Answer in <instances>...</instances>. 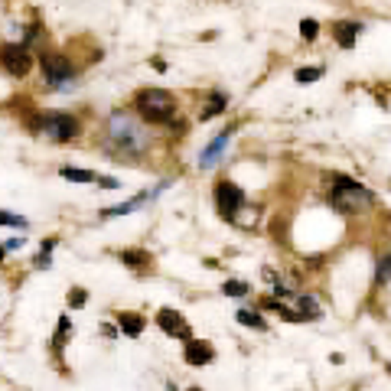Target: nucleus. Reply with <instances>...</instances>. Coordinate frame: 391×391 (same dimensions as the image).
Masks as SVG:
<instances>
[{"mask_svg": "<svg viewBox=\"0 0 391 391\" xmlns=\"http://www.w3.org/2000/svg\"><path fill=\"white\" fill-rule=\"evenodd\" d=\"M300 33H303V39H316L320 24H316V20H303V24H300Z\"/></svg>", "mask_w": 391, "mask_h": 391, "instance_id": "obj_19", "label": "nucleus"}, {"mask_svg": "<svg viewBox=\"0 0 391 391\" xmlns=\"http://www.w3.org/2000/svg\"><path fill=\"white\" fill-rule=\"evenodd\" d=\"M118 323H121V330L127 336H140V330H144V316L137 313H118Z\"/></svg>", "mask_w": 391, "mask_h": 391, "instance_id": "obj_13", "label": "nucleus"}, {"mask_svg": "<svg viewBox=\"0 0 391 391\" xmlns=\"http://www.w3.org/2000/svg\"><path fill=\"white\" fill-rule=\"evenodd\" d=\"M0 219H4V225H26L24 219H14V215H10V212H4V215H0Z\"/></svg>", "mask_w": 391, "mask_h": 391, "instance_id": "obj_21", "label": "nucleus"}, {"mask_svg": "<svg viewBox=\"0 0 391 391\" xmlns=\"http://www.w3.org/2000/svg\"><path fill=\"white\" fill-rule=\"evenodd\" d=\"M323 75V69L320 66H310V69H297V82L300 85H310V82H316V78Z\"/></svg>", "mask_w": 391, "mask_h": 391, "instance_id": "obj_18", "label": "nucleus"}, {"mask_svg": "<svg viewBox=\"0 0 391 391\" xmlns=\"http://www.w3.org/2000/svg\"><path fill=\"white\" fill-rule=\"evenodd\" d=\"M225 105H229V98H225V95H212V98H209V105L199 111V121H209V118L222 115V111H225Z\"/></svg>", "mask_w": 391, "mask_h": 391, "instance_id": "obj_14", "label": "nucleus"}, {"mask_svg": "<svg viewBox=\"0 0 391 391\" xmlns=\"http://www.w3.org/2000/svg\"><path fill=\"white\" fill-rule=\"evenodd\" d=\"M39 130L56 144H66V140L78 137V121L72 115H46L39 121Z\"/></svg>", "mask_w": 391, "mask_h": 391, "instance_id": "obj_4", "label": "nucleus"}, {"mask_svg": "<svg viewBox=\"0 0 391 391\" xmlns=\"http://www.w3.org/2000/svg\"><path fill=\"white\" fill-rule=\"evenodd\" d=\"M157 323H160L163 333H170V336H179V339H186V343H192V330H189V323L183 320V313H177V310H160V313H157Z\"/></svg>", "mask_w": 391, "mask_h": 391, "instance_id": "obj_7", "label": "nucleus"}, {"mask_svg": "<svg viewBox=\"0 0 391 391\" xmlns=\"http://www.w3.org/2000/svg\"><path fill=\"white\" fill-rule=\"evenodd\" d=\"M359 33H362V24H355V20H339V24L333 26V36H336V43L343 49H353Z\"/></svg>", "mask_w": 391, "mask_h": 391, "instance_id": "obj_11", "label": "nucleus"}, {"mask_svg": "<svg viewBox=\"0 0 391 391\" xmlns=\"http://www.w3.org/2000/svg\"><path fill=\"white\" fill-rule=\"evenodd\" d=\"M231 130L235 127H229V130H222V134H219V137L212 140V144L206 147V150H202V157H199V167L202 170H212L215 163H219V157H222V150H225V144H229L231 140Z\"/></svg>", "mask_w": 391, "mask_h": 391, "instance_id": "obj_9", "label": "nucleus"}, {"mask_svg": "<svg viewBox=\"0 0 391 391\" xmlns=\"http://www.w3.org/2000/svg\"><path fill=\"white\" fill-rule=\"evenodd\" d=\"M183 355H186V362H189V365H209V362L215 359V349H212L209 343H199V339H192V343H186Z\"/></svg>", "mask_w": 391, "mask_h": 391, "instance_id": "obj_10", "label": "nucleus"}, {"mask_svg": "<svg viewBox=\"0 0 391 391\" xmlns=\"http://www.w3.org/2000/svg\"><path fill=\"white\" fill-rule=\"evenodd\" d=\"M372 202H375V196L362 183L339 179V183L333 186V206L343 209V212H365V209H372Z\"/></svg>", "mask_w": 391, "mask_h": 391, "instance_id": "obj_3", "label": "nucleus"}, {"mask_svg": "<svg viewBox=\"0 0 391 391\" xmlns=\"http://www.w3.org/2000/svg\"><path fill=\"white\" fill-rule=\"evenodd\" d=\"M121 261L127 264L130 271H150V268H154V264H150L154 258H150L147 251H121Z\"/></svg>", "mask_w": 391, "mask_h": 391, "instance_id": "obj_12", "label": "nucleus"}, {"mask_svg": "<svg viewBox=\"0 0 391 391\" xmlns=\"http://www.w3.org/2000/svg\"><path fill=\"white\" fill-rule=\"evenodd\" d=\"M43 72L53 85H62L66 78H72V62L59 53H43Z\"/></svg>", "mask_w": 391, "mask_h": 391, "instance_id": "obj_6", "label": "nucleus"}, {"mask_svg": "<svg viewBox=\"0 0 391 391\" xmlns=\"http://www.w3.org/2000/svg\"><path fill=\"white\" fill-rule=\"evenodd\" d=\"M85 303V291H72V307H82Z\"/></svg>", "mask_w": 391, "mask_h": 391, "instance_id": "obj_22", "label": "nucleus"}, {"mask_svg": "<svg viewBox=\"0 0 391 391\" xmlns=\"http://www.w3.org/2000/svg\"><path fill=\"white\" fill-rule=\"evenodd\" d=\"M189 391H202V388H189Z\"/></svg>", "mask_w": 391, "mask_h": 391, "instance_id": "obj_24", "label": "nucleus"}, {"mask_svg": "<svg viewBox=\"0 0 391 391\" xmlns=\"http://www.w3.org/2000/svg\"><path fill=\"white\" fill-rule=\"evenodd\" d=\"M215 202H219V212H222L225 219H235L238 209L245 206V192L238 189L235 183H219L215 186Z\"/></svg>", "mask_w": 391, "mask_h": 391, "instance_id": "obj_5", "label": "nucleus"}, {"mask_svg": "<svg viewBox=\"0 0 391 391\" xmlns=\"http://www.w3.org/2000/svg\"><path fill=\"white\" fill-rule=\"evenodd\" d=\"M388 277H391V251L378 261V281H388Z\"/></svg>", "mask_w": 391, "mask_h": 391, "instance_id": "obj_20", "label": "nucleus"}, {"mask_svg": "<svg viewBox=\"0 0 391 391\" xmlns=\"http://www.w3.org/2000/svg\"><path fill=\"white\" fill-rule=\"evenodd\" d=\"M62 179H72V183H95V173H88V170H75V167H62L59 170Z\"/></svg>", "mask_w": 391, "mask_h": 391, "instance_id": "obj_15", "label": "nucleus"}, {"mask_svg": "<svg viewBox=\"0 0 391 391\" xmlns=\"http://www.w3.org/2000/svg\"><path fill=\"white\" fill-rule=\"evenodd\" d=\"M108 137H111V144H115L121 154H140L147 147L144 127L130 115H121V111H115L111 121H108Z\"/></svg>", "mask_w": 391, "mask_h": 391, "instance_id": "obj_1", "label": "nucleus"}, {"mask_svg": "<svg viewBox=\"0 0 391 391\" xmlns=\"http://www.w3.org/2000/svg\"><path fill=\"white\" fill-rule=\"evenodd\" d=\"M4 69L16 78L26 75V72H30V53H26L24 46H7L4 49Z\"/></svg>", "mask_w": 391, "mask_h": 391, "instance_id": "obj_8", "label": "nucleus"}, {"mask_svg": "<svg viewBox=\"0 0 391 391\" xmlns=\"http://www.w3.org/2000/svg\"><path fill=\"white\" fill-rule=\"evenodd\" d=\"M222 291H225V297H245L248 284H245V281H225Z\"/></svg>", "mask_w": 391, "mask_h": 391, "instance_id": "obj_17", "label": "nucleus"}, {"mask_svg": "<svg viewBox=\"0 0 391 391\" xmlns=\"http://www.w3.org/2000/svg\"><path fill=\"white\" fill-rule=\"evenodd\" d=\"M238 323H241V326H254V330H264V326H268L254 310H238Z\"/></svg>", "mask_w": 391, "mask_h": 391, "instance_id": "obj_16", "label": "nucleus"}, {"mask_svg": "<svg viewBox=\"0 0 391 391\" xmlns=\"http://www.w3.org/2000/svg\"><path fill=\"white\" fill-rule=\"evenodd\" d=\"M20 245H24V238H10V241H7V251H14V248H20Z\"/></svg>", "mask_w": 391, "mask_h": 391, "instance_id": "obj_23", "label": "nucleus"}, {"mask_svg": "<svg viewBox=\"0 0 391 391\" xmlns=\"http://www.w3.org/2000/svg\"><path fill=\"white\" fill-rule=\"evenodd\" d=\"M134 105H137V115L150 124H167L170 118L177 115V98L170 92H163V88H144Z\"/></svg>", "mask_w": 391, "mask_h": 391, "instance_id": "obj_2", "label": "nucleus"}]
</instances>
